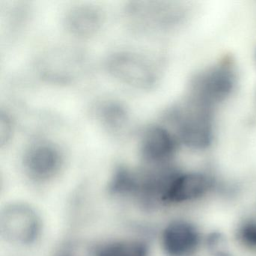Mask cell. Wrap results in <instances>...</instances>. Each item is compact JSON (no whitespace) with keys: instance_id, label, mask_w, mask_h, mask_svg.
Instances as JSON below:
<instances>
[{"instance_id":"obj_1","label":"cell","mask_w":256,"mask_h":256,"mask_svg":"<svg viewBox=\"0 0 256 256\" xmlns=\"http://www.w3.org/2000/svg\"><path fill=\"white\" fill-rule=\"evenodd\" d=\"M216 113L182 98L169 109L166 116L179 144L203 150L214 140Z\"/></svg>"},{"instance_id":"obj_2","label":"cell","mask_w":256,"mask_h":256,"mask_svg":"<svg viewBox=\"0 0 256 256\" xmlns=\"http://www.w3.org/2000/svg\"><path fill=\"white\" fill-rule=\"evenodd\" d=\"M236 83V70L230 56H224L190 79L186 94L218 108L230 97Z\"/></svg>"},{"instance_id":"obj_3","label":"cell","mask_w":256,"mask_h":256,"mask_svg":"<svg viewBox=\"0 0 256 256\" xmlns=\"http://www.w3.org/2000/svg\"><path fill=\"white\" fill-rule=\"evenodd\" d=\"M41 215L30 204L13 202L7 204L0 215L1 236L14 246H29L40 239L42 233Z\"/></svg>"},{"instance_id":"obj_4","label":"cell","mask_w":256,"mask_h":256,"mask_svg":"<svg viewBox=\"0 0 256 256\" xmlns=\"http://www.w3.org/2000/svg\"><path fill=\"white\" fill-rule=\"evenodd\" d=\"M106 68L119 83L140 90L151 89L158 78L155 62L136 52H115L106 60Z\"/></svg>"},{"instance_id":"obj_5","label":"cell","mask_w":256,"mask_h":256,"mask_svg":"<svg viewBox=\"0 0 256 256\" xmlns=\"http://www.w3.org/2000/svg\"><path fill=\"white\" fill-rule=\"evenodd\" d=\"M184 10L173 2L155 1L132 2L126 8L128 23L136 30H161L178 24Z\"/></svg>"},{"instance_id":"obj_6","label":"cell","mask_w":256,"mask_h":256,"mask_svg":"<svg viewBox=\"0 0 256 256\" xmlns=\"http://www.w3.org/2000/svg\"><path fill=\"white\" fill-rule=\"evenodd\" d=\"M25 174L32 181L46 182L59 174L64 166V155L58 145L49 140L31 144L22 160Z\"/></svg>"},{"instance_id":"obj_7","label":"cell","mask_w":256,"mask_h":256,"mask_svg":"<svg viewBox=\"0 0 256 256\" xmlns=\"http://www.w3.org/2000/svg\"><path fill=\"white\" fill-rule=\"evenodd\" d=\"M178 144V139L169 128L154 124L142 132L139 150L146 162L160 166L173 158Z\"/></svg>"},{"instance_id":"obj_8","label":"cell","mask_w":256,"mask_h":256,"mask_svg":"<svg viewBox=\"0 0 256 256\" xmlns=\"http://www.w3.org/2000/svg\"><path fill=\"white\" fill-rule=\"evenodd\" d=\"M104 16L100 8L90 4L74 6L67 10L64 24L68 34L80 38H90L101 30Z\"/></svg>"},{"instance_id":"obj_9","label":"cell","mask_w":256,"mask_h":256,"mask_svg":"<svg viewBox=\"0 0 256 256\" xmlns=\"http://www.w3.org/2000/svg\"><path fill=\"white\" fill-rule=\"evenodd\" d=\"M210 184L208 178L200 174H174L164 188L163 196L172 202L194 200L208 192Z\"/></svg>"},{"instance_id":"obj_10","label":"cell","mask_w":256,"mask_h":256,"mask_svg":"<svg viewBox=\"0 0 256 256\" xmlns=\"http://www.w3.org/2000/svg\"><path fill=\"white\" fill-rule=\"evenodd\" d=\"M198 235L192 226L184 222L170 223L164 229L162 244L164 251L170 256H184L194 250Z\"/></svg>"},{"instance_id":"obj_11","label":"cell","mask_w":256,"mask_h":256,"mask_svg":"<svg viewBox=\"0 0 256 256\" xmlns=\"http://www.w3.org/2000/svg\"><path fill=\"white\" fill-rule=\"evenodd\" d=\"M97 118L103 128L114 134L122 132L128 126V114L119 102H108L98 108Z\"/></svg>"},{"instance_id":"obj_12","label":"cell","mask_w":256,"mask_h":256,"mask_svg":"<svg viewBox=\"0 0 256 256\" xmlns=\"http://www.w3.org/2000/svg\"><path fill=\"white\" fill-rule=\"evenodd\" d=\"M97 256H148V248L134 240L114 241L103 246Z\"/></svg>"},{"instance_id":"obj_13","label":"cell","mask_w":256,"mask_h":256,"mask_svg":"<svg viewBox=\"0 0 256 256\" xmlns=\"http://www.w3.org/2000/svg\"><path fill=\"white\" fill-rule=\"evenodd\" d=\"M14 121L7 112H1L0 116V144L1 146L8 144L14 132Z\"/></svg>"},{"instance_id":"obj_14","label":"cell","mask_w":256,"mask_h":256,"mask_svg":"<svg viewBox=\"0 0 256 256\" xmlns=\"http://www.w3.org/2000/svg\"><path fill=\"white\" fill-rule=\"evenodd\" d=\"M240 238L244 245L248 248L256 250V224L248 223L245 224L240 232Z\"/></svg>"},{"instance_id":"obj_15","label":"cell","mask_w":256,"mask_h":256,"mask_svg":"<svg viewBox=\"0 0 256 256\" xmlns=\"http://www.w3.org/2000/svg\"></svg>"}]
</instances>
